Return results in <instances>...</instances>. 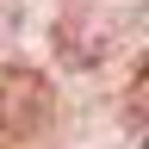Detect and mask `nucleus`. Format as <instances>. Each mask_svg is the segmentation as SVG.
Returning a JSON list of instances; mask_svg holds the SVG:
<instances>
[{"label": "nucleus", "instance_id": "1", "mask_svg": "<svg viewBox=\"0 0 149 149\" xmlns=\"http://www.w3.org/2000/svg\"><path fill=\"white\" fill-rule=\"evenodd\" d=\"M0 130H6V93H0Z\"/></svg>", "mask_w": 149, "mask_h": 149}]
</instances>
